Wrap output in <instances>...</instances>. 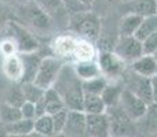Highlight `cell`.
<instances>
[{"label": "cell", "instance_id": "obj_35", "mask_svg": "<svg viewBox=\"0 0 157 137\" xmlns=\"http://www.w3.org/2000/svg\"><path fill=\"white\" fill-rule=\"evenodd\" d=\"M21 110V115L22 118H26V119H36V106L35 103H30V102H25L24 104L19 107Z\"/></svg>", "mask_w": 157, "mask_h": 137}, {"label": "cell", "instance_id": "obj_8", "mask_svg": "<svg viewBox=\"0 0 157 137\" xmlns=\"http://www.w3.org/2000/svg\"><path fill=\"white\" fill-rule=\"evenodd\" d=\"M113 52L125 63L130 66L134 60L144 55L142 41L138 40L135 36H127V37H119V40L114 43Z\"/></svg>", "mask_w": 157, "mask_h": 137}, {"label": "cell", "instance_id": "obj_27", "mask_svg": "<svg viewBox=\"0 0 157 137\" xmlns=\"http://www.w3.org/2000/svg\"><path fill=\"white\" fill-rule=\"evenodd\" d=\"M78 41L71 36H61L55 41V51L62 56H73Z\"/></svg>", "mask_w": 157, "mask_h": 137}, {"label": "cell", "instance_id": "obj_42", "mask_svg": "<svg viewBox=\"0 0 157 137\" xmlns=\"http://www.w3.org/2000/svg\"><path fill=\"white\" fill-rule=\"evenodd\" d=\"M0 137H8V133L6 132V129L4 130H0Z\"/></svg>", "mask_w": 157, "mask_h": 137}, {"label": "cell", "instance_id": "obj_22", "mask_svg": "<svg viewBox=\"0 0 157 137\" xmlns=\"http://www.w3.org/2000/svg\"><path fill=\"white\" fill-rule=\"evenodd\" d=\"M43 103H44V107H46V114H48V115H52V114L66 108L62 97L59 96V93L54 88L46 89L43 96Z\"/></svg>", "mask_w": 157, "mask_h": 137}, {"label": "cell", "instance_id": "obj_5", "mask_svg": "<svg viewBox=\"0 0 157 137\" xmlns=\"http://www.w3.org/2000/svg\"><path fill=\"white\" fill-rule=\"evenodd\" d=\"M120 81H121L124 89L132 92L139 99L144 100L145 103H147V104L153 103V100H152V78L142 77V75L134 73L132 70L127 69Z\"/></svg>", "mask_w": 157, "mask_h": 137}, {"label": "cell", "instance_id": "obj_48", "mask_svg": "<svg viewBox=\"0 0 157 137\" xmlns=\"http://www.w3.org/2000/svg\"><path fill=\"white\" fill-rule=\"evenodd\" d=\"M156 5H157V0H156Z\"/></svg>", "mask_w": 157, "mask_h": 137}, {"label": "cell", "instance_id": "obj_41", "mask_svg": "<svg viewBox=\"0 0 157 137\" xmlns=\"http://www.w3.org/2000/svg\"><path fill=\"white\" fill-rule=\"evenodd\" d=\"M29 137H50V136L41 135V133H39V132H36V130H33L32 133H29Z\"/></svg>", "mask_w": 157, "mask_h": 137}, {"label": "cell", "instance_id": "obj_29", "mask_svg": "<svg viewBox=\"0 0 157 137\" xmlns=\"http://www.w3.org/2000/svg\"><path fill=\"white\" fill-rule=\"evenodd\" d=\"M21 118V110L18 107H14L8 103H4V104L0 106V121L4 125H10Z\"/></svg>", "mask_w": 157, "mask_h": 137}, {"label": "cell", "instance_id": "obj_12", "mask_svg": "<svg viewBox=\"0 0 157 137\" xmlns=\"http://www.w3.org/2000/svg\"><path fill=\"white\" fill-rule=\"evenodd\" d=\"M86 136L110 137V125H109L108 114H86Z\"/></svg>", "mask_w": 157, "mask_h": 137}, {"label": "cell", "instance_id": "obj_16", "mask_svg": "<svg viewBox=\"0 0 157 137\" xmlns=\"http://www.w3.org/2000/svg\"><path fill=\"white\" fill-rule=\"evenodd\" d=\"M128 69L132 70L134 73L142 75V77L153 78L157 74V60L153 55H146L144 54L142 56H139L136 60H134Z\"/></svg>", "mask_w": 157, "mask_h": 137}, {"label": "cell", "instance_id": "obj_4", "mask_svg": "<svg viewBox=\"0 0 157 137\" xmlns=\"http://www.w3.org/2000/svg\"><path fill=\"white\" fill-rule=\"evenodd\" d=\"M110 125V137H136V122L132 121L119 106L106 108Z\"/></svg>", "mask_w": 157, "mask_h": 137}, {"label": "cell", "instance_id": "obj_45", "mask_svg": "<svg viewBox=\"0 0 157 137\" xmlns=\"http://www.w3.org/2000/svg\"><path fill=\"white\" fill-rule=\"evenodd\" d=\"M54 137H68V136H65L63 133H58V135H55Z\"/></svg>", "mask_w": 157, "mask_h": 137}, {"label": "cell", "instance_id": "obj_43", "mask_svg": "<svg viewBox=\"0 0 157 137\" xmlns=\"http://www.w3.org/2000/svg\"><path fill=\"white\" fill-rule=\"evenodd\" d=\"M8 137H29V135H8Z\"/></svg>", "mask_w": 157, "mask_h": 137}, {"label": "cell", "instance_id": "obj_34", "mask_svg": "<svg viewBox=\"0 0 157 137\" xmlns=\"http://www.w3.org/2000/svg\"><path fill=\"white\" fill-rule=\"evenodd\" d=\"M142 48H144V54L153 55L157 51V32L152 33L149 37H146L142 41Z\"/></svg>", "mask_w": 157, "mask_h": 137}, {"label": "cell", "instance_id": "obj_20", "mask_svg": "<svg viewBox=\"0 0 157 137\" xmlns=\"http://www.w3.org/2000/svg\"><path fill=\"white\" fill-rule=\"evenodd\" d=\"M142 16L132 13H125L119 21V37H127V36H135L139 25H141Z\"/></svg>", "mask_w": 157, "mask_h": 137}, {"label": "cell", "instance_id": "obj_2", "mask_svg": "<svg viewBox=\"0 0 157 137\" xmlns=\"http://www.w3.org/2000/svg\"><path fill=\"white\" fill-rule=\"evenodd\" d=\"M68 27L87 41H97L101 37V18L92 10L72 14Z\"/></svg>", "mask_w": 157, "mask_h": 137}, {"label": "cell", "instance_id": "obj_32", "mask_svg": "<svg viewBox=\"0 0 157 137\" xmlns=\"http://www.w3.org/2000/svg\"><path fill=\"white\" fill-rule=\"evenodd\" d=\"M0 51L3 54V58L4 56H11V55H15V54H19L18 52V47H17L15 41L8 36L6 37L4 40L0 41Z\"/></svg>", "mask_w": 157, "mask_h": 137}, {"label": "cell", "instance_id": "obj_17", "mask_svg": "<svg viewBox=\"0 0 157 137\" xmlns=\"http://www.w3.org/2000/svg\"><path fill=\"white\" fill-rule=\"evenodd\" d=\"M3 73L8 80L14 81V82H21L22 75H24V67H22V62L19 54L11 55V56L3 58Z\"/></svg>", "mask_w": 157, "mask_h": 137}, {"label": "cell", "instance_id": "obj_26", "mask_svg": "<svg viewBox=\"0 0 157 137\" xmlns=\"http://www.w3.org/2000/svg\"><path fill=\"white\" fill-rule=\"evenodd\" d=\"M19 88L22 91L25 102H30V103H35V104L39 100L43 99L44 92H46L43 88L36 85L35 82H21L19 84Z\"/></svg>", "mask_w": 157, "mask_h": 137}, {"label": "cell", "instance_id": "obj_10", "mask_svg": "<svg viewBox=\"0 0 157 137\" xmlns=\"http://www.w3.org/2000/svg\"><path fill=\"white\" fill-rule=\"evenodd\" d=\"M147 103H145L142 99H139L136 95H134L132 92L123 89V93L120 96L119 107L130 117L132 121H139L142 117L145 115L147 110Z\"/></svg>", "mask_w": 157, "mask_h": 137}, {"label": "cell", "instance_id": "obj_36", "mask_svg": "<svg viewBox=\"0 0 157 137\" xmlns=\"http://www.w3.org/2000/svg\"><path fill=\"white\" fill-rule=\"evenodd\" d=\"M63 3H65V7L71 15L72 14H76V13H81V11H87L86 8L78 3V0H63Z\"/></svg>", "mask_w": 157, "mask_h": 137}, {"label": "cell", "instance_id": "obj_37", "mask_svg": "<svg viewBox=\"0 0 157 137\" xmlns=\"http://www.w3.org/2000/svg\"><path fill=\"white\" fill-rule=\"evenodd\" d=\"M152 100L153 103H157V77L152 78Z\"/></svg>", "mask_w": 157, "mask_h": 137}, {"label": "cell", "instance_id": "obj_9", "mask_svg": "<svg viewBox=\"0 0 157 137\" xmlns=\"http://www.w3.org/2000/svg\"><path fill=\"white\" fill-rule=\"evenodd\" d=\"M8 32L10 37L15 41L18 47V52H36L39 49V41L25 26H22L19 22H8Z\"/></svg>", "mask_w": 157, "mask_h": 137}, {"label": "cell", "instance_id": "obj_49", "mask_svg": "<svg viewBox=\"0 0 157 137\" xmlns=\"http://www.w3.org/2000/svg\"><path fill=\"white\" fill-rule=\"evenodd\" d=\"M156 77H157V74H156Z\"/></svg>", "mask_w": 157, "mask_h": 137}, {"label": "cell", "instance_id": "obj_21", "mask_svg": "<svg viewBox=\"0 0 157 137\" xmlns=\"http://www.w3.org/2000/svg\"><path fill=\"white\" fill-rule=\"evenodd\" d=\"M75 71L78 75L81 81L86 80H91V78L99 77L101 74V69L98 62H95L94 59H88V60H80V62H76V65H73Z\"/></svg>", "mask_w": 157, "mask_h": 137}, {"label": "cell", "instance_id": "obj_15", "mask_svg": "<svg viewBox=\"0 0 157 137\" xmlns=\"http://www.w3.org/2000/svg\"><path fill=\"white\" fill-rule=\"evenodd\" d=\"M157 132V103H150L145 115L136 121V137H145Z\"/></svg>", "mask_w": 157, "mask_h": 137}, {"label": "cell", "instance_id": "obj_25", "mask_svg": "<svg viewBox=\"0 0 157 137\" xmlns=\"http://www.w3.org/2000/svg\"><path fill=\"white\" fill-rule=\"evenodd\" d=\"M4 129L8 135H29L35 130V119L21 118L10 125H6Z\"/></svg>", "mask_w": 157, "mask_h": 137}, {"label": "cell", "instance_id": "obj_44", "mask_svg": "<svg viewBox=\"0 0 157 137\" xmlns=\"http://www.w3.org/2000/svg\"><path fill=\"white\" fill-rule=\"evenodd\" d=\"M145 137H157V132L150 133V135H147V136H145Z\"/></svg>", "mask_w": 157, "mask_h": 137}, {"label": "cell", "instance_id": "obj_30", "mask_svg": "<svg viewBox=\"0 0 157 137\" xmlns=\"http://www.w3.org/2000/svg\"><path fill=\"white\" fill-rule=\"evenodd\" d=\"M35 130L41 135H46L50 137L55 136V130H54V124H52V118L48 114H44L41 117H37L35 119Z\"/></svg>", "mask_w": 157, "mask_h": 137}, {"label": "cell", "instance_id": "obj_13", "mask_svg": "<svg viewBox=\"0 0 157 137\" xmlns=\"http://www.w3.org/2000/svg\"><path fill=\"white\" fill-rule=\"evenodd\" d=\"M19 58H21L22 62V67H24V75H22L21 82H35L36 74L39 71L43 56L36 51V52H21Z\"/></svg>", "mask_w": 157, "mask_h": 137}, {"label": "cell", "instance_id": "obj_46", "mask_svg": "<svg viewBox=\"0 0 157 137\" xmlns=\"http://www.w3.org/2000/svg\"><path fill=\"white\" fill-rule=\"evenodd\" d=\"M153 56H155V58H156V60H157V51L155 52V54H153Z\"/></svg>", "mask_w": 157, "mask_h": 137}, {"label": "cell", "instance_id": "obj_33", "mask_svg": "<svg viewBox=\"0 0 157 137\" xmlns=\"http://www.w3.org/2000/svg\"><path fill=\"white\" fill-rule=\"evenodd\" d=\"M6 103L14 106V107H18V108L24 104L25 99H24V95H22V91H21V88H19V86H17L15 89H11V91L8 92Z\"/></svg>", "mask_w": 157, "mask_h": 137}, {"label": "cell", "instance_id": "obj_18", "mask_svg": "<svg viewBox=\"0 0 157 137\" xmlns=\"http://www.w3.org/2000/svg\"><path fill=\"white\" fill-rule=\"evenodd\" d=\"M123 10L125 13H132L144 18V16L157 14V5L156 0H130L123 3Z\"/></svg>", "mask_w": 157, "mask_h": 137}, {"label": "cell", "instance_id": "obj_7", "mask_svg": "<svg viewBox=\"0 0 157 137\" xmlns=\"http://www.w3.org/2000/svg\"><path fill=\"white\" fill-rule=\"evenodd\" d=\"M63 65H65V63L57 56L43 58V60H41V63H40V67H39V71H37V74H36L35 84L39 85L40 88H43L44 91L52 88V85H54V82L57 81Z\"/></svg>", "mask_w": 157, "mask_h": 137}, {"label": "cell", "instance_id": "obj_1", "mask_svg": "<svg viewBox=\"0 0 157 137\" xmlns=\"http://www.w3.org/2000/svg\"><path fill=\"white\" fill-rule=\"evenodd\" d=\"M52 88L59 93L68 110L83 111V81L76 74L73 65H63Z\"/></svg>", "mask_w": 157, "mask_h": 137}, {"label": "cell", "instance_id": "obj_6", "mask_svg": "<svg viewBox=\"0 0 157 137\" xmlns=\"http://www.w3.org/2000/svg\"><path fill=\"white\" fill-rule=\"evenodd\" d=\"M98 65L101 69V74L109 81H120L128 66L117 56L116 54L109 49H102L98 55Z\"/></svg>", "mask_w": 157, "mask_h": 137}, {"label": "cell", "instance_id": "obj_38", "mask_svg": "<svg viewBox=\"0 0 157 137\" xmlns=\"http://www.w3.org/2000/svg\"><path fill=\"white\" fill-rule=\"evenodd\" d=\"M78 3H80L86 10H91L92 5H94V3H95V0H78Z\"/></svg>", "mask_w": 157, "mask_h": 137}, {"label": "cell", "instance_id": "obj_14", "mask_svg": "<svg viewBox=\"0 0 157 137\" xmlns=\"http://www.w3.org/2000/svg\"><path fill=\"white\" fill-rule=\"evenodd\" d=\"M63 135L68 137H87L86 136V113L69 110Z\"/></svg>", "mask_w": 157, "mask_h": 137}, {"label": "cell", "instance_id": "obj_47", "mask_svg": "<svg viewBox=\"0 0 157 137\" xmlns=\"http://www.w3.org/2000/svg\"><path fill=\"white\" fill-rule=\"evenodd\" d=\"M121 2H123V3H125V2H130V0H121Z\"/></svg>", "mask_w": 157, "mask_h": 137}, {"label": "cell", "instance_id": "obj_11", "mask_svg": "<svg viewBox=\"0 0 157 137\" xmlns=\"http://www.w3.org/2000/svg\"><path fill=\"white\" fill-rule=\"evenodd\" d=\"M35 3L44 11L47 13L51 19L54 21L55 26H66L69 25V18L71 14L68 13L65 7L63 0H35Z\"/></svg>", "mask_w": 157, "mask_h": 137}, {"label": "cell", "instance_id": "obj_28", "mask_svg": "<svg viewBox=\"0 0 157 137\" xmlns=\"http://www.w3.org/2000/svg\"><path fill=\"white\" fill-rule=\"evenodd\" d=\"M109 80L105 78L103 75H99V77L91 78V80H86L83 81V92L86 95H102L105 86L108 85Z\"/></svg>", "mask_w": 157, "mask_h": 137}, {"label": "cell", "instance_id": "obj_31", "mask_svg": "<svg viewBox=\"0 0 157 137\" xmlns=\"http://www.w3.org/2000/svg\"><path fill=\"white\" fill-rule=\"evenodd\" d=\"M68 114H69V110L68 108H65V110H61V111H58V113H55V114H52L51 115L52 124H54L55 135L63 132L65 125H66V119H68Z\"/></svg>", "mask_w": 157, "mask_h": 137}, {"label": "cell", "instance_id": "obj_39", "mask_svg": "<svg viewBox=\"0 0 157 137\" xmlns=\"http://www.w3.org/2000/svg\"><path fill=\"white\" fill-rule=\"evenodd\" d=\"M3 3H13L15 5H19V4H25V3H29L32 0H2Z\"/></svg>", "mask_w": 157, "mask_h": 137}, {"label": "cell", "instance_id": "obj_24", "mask_svg": "<svg viewBox=\"0 0 157 137\" xmlns=\"http://www.w3.org/2000/svg\"><path fill=\"white\" fill-rule=\"evenodd\" d=\"M157 32V14H153V15H147L144 16L141 21V25H139L138 30L135 33V37L138 40L144 41L146 37H149L152 33Z\"/></svg>", "mask_w": 157, "mask_h": 137}, {"label": "cell", "instance_id": "obj_23", "mask_svg": "<svg viewBox=\"0 0 157 137\" xmlns=\"http://www.w3.org/2000/svg\"><path fill=\"white\" fill-rule=\"evenodd\" d=\"M83 111L86 114H102V113H106V106L99 95L84 93Z\"/></svg>", "mask_w": 157, "mask_h": 137}, {"label": "cell", "instance_id": "obj_19", "mask_svg": "<svg viewBox=\"0 0 157 137\" xmlns=\"http://www.w3.org/2000/svg\"><path fill=\"white\" fill-rule=\"evenodd\" d=\"M123 89H124V86H123L121 81H109L108 85H106L105 89H103L102 95H101V97H102L106 108L119 106L120 96H121V93H123Z\"/></svg>", "mask_w": 157, "mask_h": 137}, {"label": "cell", "instance_id": "obj_40", "mask_svg": "<svg viewBox=\"0 0 157 137\" xmlns=\"http://www.w3.org/2000/svg\"><path fill=\"white\" fill-rule=\"evenodd\" d=\"M95 2H98V0H95ZM101 2H102V4L112 5V4H114V3H117V2H121V0H101Z\"/></svg>", "mask_w": 157, "mask_h": 137}, {"label": "cell", "instance_id": "obj_3", "mask_svg": "<svg viewBox=\"0 0 157 137\" xmlns=\"http://www.w3.org/2000/svg\"><path fill=\"white\" fill-rule=\"evenodd\" d=\"M18 15L24 22H26L32 29L39 30V32H50L55 27L54 21L47 13H44L40 7L35 3V0L25 4L17 5Z\"/></svg>", "mask_w": 157, "mask_h": 137}]
</instances>
